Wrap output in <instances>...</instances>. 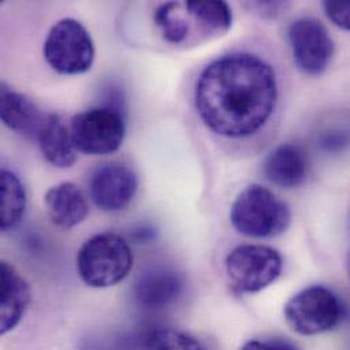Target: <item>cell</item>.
I'll list each match as a JSON object with an SVG mask.
<instances>
[{
  "instance_id": "18",
  "label": "cell",
  "mask_w": 350,
  "mask_h": 350,
  "mask_svg": "<svg viewBox=\"0 0 350 350\" xmlns=\"http://www.w3.org/2000/svg\"><path fill=\"white\" fill-rule=\"evenodd\" d=\"M145 350H204V348L195 337L184 332L161 327L146 336Z\"/></svg>"
},
{
  "instance_id": "7",
  "label": "cell",
  "mask_w": 350,
  "mask_h": 350,
  "mask_svg": "<svg viewBox=\"0 0 350 350\" xmlns=\"http://www.w3.org/2000/svg\"><path fill=\"white\" fill-rule=\"evenodd\" d=\"M70 131L78 152L88 156H105L122 146L126 123L116 108L97 107L75 115Z\"/></svg>"
},
{
  "instance_id": "4",
  "label": "cell",
  "mask_w": 350,
  "mask_h": 350,
  "mask_svg": "<svg viewBox=\"0 0 350 350\" xmlns=\"http://www.w3.org/2000/svg\"><path fill=\"white\" fill-rule=\"evenodd\" d=\"M134 255L129 243L116 233L105 232L83 243L77 256L81 280L92 288H109L131 271Z\"/></svg>"
},
{
  "instance_id": "19",
  "label": "cell",
  "mask_w": 350,
  "mask_h": 350,
  "mask_svg": "<svg viewBox=\"0 0 350 350\" xmlns=\"http://www.w3.org/2000/svg\"><path fill=\"white\" fill-rule=\"evenodd\" d=\"M323 8L336 26L350 31V1H325Z\"/></svg>"
},
{
  "instance_id": "8",
  "label": "cell",
  "mask_w": 350,
  "mask_h": 350,
  "mask_svg": "<svg viewBox=\"0 0 350 350\" xmlns=\"http://www.w3.org/2000/svg\"><path fill=\"white\" fill-rule=\"evenodd\" d=\"M282 256L267 245H239L226 256L232 286L240 293H256L270 286L282 271Z\"/></svg>"
},
{
  "instance_id": "6",
  "label": "cell",
  "mask_w": 350,
  "mask_h": 350,
  "mask_svg": "<svg viewBox=\"0 0 350 350\" xmlns=\"http://www.w3.org/2000/svg\"><path fill=\"white\" fill-rule=\"evenodd\" d=\"M288 326L300 336H318L333 330L344 318V306L329 288L314 285L295 295L285 306Z\"/></svg>"
},
{
  "instance_id": "1",
  "label": "cell",
  "mask_w": 350,
  "mask_h": 350,
  "mask_svg": "<svg viewBox=\"0 0 350 350\" xmlns=\"http://www.w3.org/2000/svg\"><path fill=\"white\" fill-rule=\"evenodd\" d=\"M195 108L214 134L240 139L256 134L271 118L278 85L274 70L252 53H232L211 62L195 85Z\"/></svg>"
},
{
  "instance_id": "12",
  "label": "cell",
  "mask_w": 350,
  "mask_h": 350,
  "mask_svg": "<svg viewBox=\"0 0 350 350\" xmlns=\"http://www.w3.org/2000/svg\"><path fill=\"white\" fill-rule=\"evenodd\" d=\"M48 113L25 94L15 92L7 83L0 86V118L11 131L30 139H37Z\"/></svg>"
},
{
  "instance_id": "10",
  "label": "cell",
  "mask_w": 350,
  "mask_h": 350,
  "mask_svg": "<svg viewBox=\"0 0 350 350\" xmlns=\"http://www.w3.org/2000/svg\"><path fill=\"white\" fill-rule=\"evenodd\" d=\"M138 177L122 163L98 165L89 178V193L94 204L103 211L124 210L135 198Z\"/></svg>"
},
{
  "instance_id": "11",
  "label": "cell",
  "mask_w": 350,
  "mask_h": 350,
  "mask_svg": "<svg viewBox=\"0 0 350 350\" xmlns=\"http://www.w3.org/2000/svg\"><path fill=\"white\" fill-rule=\"evenodd\" d=\"M183 278L167 267H154L141 274L134 285L135 303L148 311H159L172 306L183 292Z\"/></svg>"
},
{
  "instance_id": "20",
  "label": "cell",
  "mask_w": 350,
  "mask_h": 350,
  "mask_svg": "<svg viewBox=\"0 0 350 350\" xmlns=\"http://www.w3.org/2000/svg\"><path fill=\"white\" fill-rule=\"evenodd\" d=\"M240 350H297L296 347L284 340H254L247 342Z\"/></svg>"
},
{
  "instance_id": "3",
  "label": "cell",
  "mask_w": 350,
  "mask_h": 350,
  "mask_svg": "<svg viewBox=\"0 0 350 350\" xmlns=\"http://www.w3.org/2000/svg\"><path fill=\"white\" fill-rule=\"evenodd\" d=\"M291 210L274 192L260 184L245 187L230 207L233 228L254 239L275 237L291 225Z\"/></svg>"
},
{
  "instance_id": "16",
  "label": "cell",
  "mask_w": 350,
  "mask_h": 350,
  "mask_svg": "<svg viewBox=\"0 0 350 350\" xmlns=\"http://www.w3.org/2000/svg\"><path fill=\"white\" fill-rule=\"evenodd\" d=\"M44 159L56 168H70L77 160L71 131L59 115L48 113L37 137Z\"/></svg>"
},
{
  "instance_id": "13",
  "label": "cell",
  "mask_w": 350,
  "mask_h": 350,
  "mask_svg": "<svg viewBox=\"0 0 350 350\" xmlns=\"http://www.w3.org/2000/svg\"><path fill=\"white\" fill-rule=\"evenodd\" d=\"M308 174V157L295 144H282L271 150L263 161V175L280 188H296Z\"/></svg>"
},
{
  "instance_id": "2",
  "label": "cell",
  "mask_w": 350,
  "mask_h": 350,
  "mask_svg": "<svg viewBox=\"0 0 350 350\" xmlns=\"http://www.w3.org/2000/svg\"><path fill=\"white\" fill-rule=\"evenodd\" d=\"M232 8L226 1L187 0L161 4L154 22L163 38L177 46H196L218 38L232 27Z\"/></svg>"
},
{
  "instance_id": "21",
  "label": "cell",
  "mask_w": 350,
  "mask_h": 350,
  "mask_svg": "<svg viewBox=\"0 0 350 350\" xmlns=\"http://www.w3.org/2000/svg\"><path fill=\"white\" fill-rule=\"evenodd\" d=\"M348 270H349V277H350V255H349V260H348Z\"/></svg>"
},
{
  "instance_id": "17",
  "label": "cell",
  "mask_w": 350,
  "mask_h": 350,
  "mask_svg": "<svg viewBox=\"0 0 350 350\" xmlns=\"http://www.w3.org/2000/svg\"><path fill=\"white\" fill-rule=\"evenodd\" d=\"M0 214L1 230L14 229L23 218L26 208V191L19 177L3 170L0 175Z\"/></svg>"
},
{
  "instance_id": "9",
  "label": "cell",
  "mask_w": 350,
  "mask_h": 350,
  "mask_svg": "<svg viewBox=\"0 0 350 350\" xmlns=\"http://www.w3.org/2000/svg\"><path fill=\"white\" fill-rule=\"evenodd\" d=\"M295 63L307 75L323 74L334 56V42L326 26L315 18H300L288 29Z\"/></svg>"
},
{
  "instance_id": "15",
  "label": "cell",
  "mask_w": 350,
  "mask_h": 350,
  "mask_svg": "<svg viewBox=\"0 0 350 350\" xmlns=\"http://www.w3.org/2000/svg\"><path fill=\"white\" fill-rule=\"evenodd\" d=\"M1 300H0V333L14 330L21 322L29 303L30 288L25 278L7 262H1Z\"/></svg>"
},
{
  "instance_id": "14",
  "label": "cell",
  "mask_w": 350,
  "mask_h": 350,
  "mask_svg": "<svg viewBox=\"0 0 350 350\" xmlns=\"http://www.w3.org/2000/svg\"><path fill=\"white\" fill-rule=\"evenodd\" d=\"M44 202L51 221L62 229L75 228L89 214V203L85 193L71 181H63L49 188Z\"/></svg>"
},
{
  "instance_id": "5",
  "label": "cell",
  "mask_w": 350,
  "mask_h": 350,
  "mask_svg": "<svg viewBox=\"0 0 350 350\" xmlns=\"http://www.w3.org/2000/svg\"><path fill=\"white\" fill-rule=\"evenodd\" d=\"M42 52L46 63L63 75L88 72L96 55L90 33L74 18H63L51 27Z\"/></svg>"
}]
</instances>
